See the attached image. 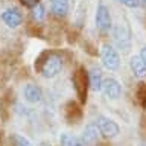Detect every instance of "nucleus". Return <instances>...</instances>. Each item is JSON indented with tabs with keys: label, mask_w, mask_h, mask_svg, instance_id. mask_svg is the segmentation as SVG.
<instances>
[{
	"label": "nucleus",
	"mask_w": 146,
	"mask_h": 146,
	"mask_svg": "<svg viewBox=\"0 0 146 146\" xmlns=\"http://www.w3.org/2000/svg\"><path fill=\"white\" fill-rule=\"evenodd\" d=\"M64 61L56 52H43L35 61V70L44 78H55L62 70Z\"/></svg>",
	"instance_id": "obj_1"
},
{
	"label": "nucleus",
	"mask_w": 146,
	"mask_h": 146,
	"mask_svg": "<svg viewBox=\"0 0 146 146\" xmlns=\"http://www.w3.org/2000/svg\"><path fill=\"white\" fill-rule=\"evenodd\" d=\"M72 82H73V88L76 91V96L79 98L81 104H84L87 100V91L90 88V81H88V73H87L85 67L79 66L75 70L72 76Z\"/></svg>",
	"instance_id": "obj_2"
},
{
	"label": "nucleus",
	"mask_w": 146,
	"mask_h": 146,
	"mask_svg": "<svg viewBox=\"0 0 146 146\" xmlns=\"http://www.w3.org/2000/svg\"><path fill=\"white\" fill-rule=\"evenodd\" d=\"M113 40L114 44L119 50H122L123 53H128L131 49V32L129 27L123 23H119L117 26H114L113 29Z\"/></svg>",
	"instance_id": "obj_3"
},
{
	"label": "nucleus",
	"mask_w": 146,
	"mask_h": 146,
	"mask_svg": "<svg viewBox=\"0 0 146 146\" xmlns=\"http://www.w3.org/2000/svg\"><path fill=\"white\" fill-rule=\"evenodd\" d=\"M100 61H102V66L110 72L117 70L120 66V56H119L117 50L110 44H105L100 49Z\"/></svg>",
	"instance_id": "obj_4"
},
{
	"label": "nucleus",
	"mask_w": 146,
	"mask_h": 146,
	"mask_svg": "<svg viewBox=\"0 0 146 146\" xmlns=\"http://www.w3.org/2000/svg\"><path fill=\"white\" fill-rule=\"evenodd\" d=\"M96 125H98L100 134L104 137H107V139H114V137H117L119 132H120L119 125L113 120V119H110L107 116H99L96 119Z\"/></svg>",
	"instance_id": "obj_5"
},
{
	"label": "nucleus",
	"mask_w": 146,
	"mask_h": 146,
	"mask_svg": "<svg viewBox=\"0 0 146 146\" xmlns=\"http://www.w3.org/2000/svg\"><path fill=\"white\" fill-rule=\"evenodd\" d=\"M96 27L100 32H107L111 29V14H110L108 6L104 2H99L96 8Z\"/></svg>",
	"instance_id": "obj_6"
},
{
	"label": "nucleus",
	"mask_w": 146,
	"mask_h": 146,
	"mask_svg": "<svg viewBox=\"0 0 146 146\" xmlns=\"http://www.w3.org/2000/svg\"><path fill=\"white\" fill-rule=\"evenodd\" d=\"M64 119H66L67 123H70V125H73V123H78L81 122L82 119V110H81V105L75 102V100H68V102L64 105Z\"/></svg>",
	"instance_id": "obj_7"
},
{
	"label": "nucleus",
	"mask_w": 146,
	"mask_h": 146,
	"mask_svg": "<svg viewBox=\"0 0 146 146\" xmlns=\"http://www.w3.org/2000/svg\"><path fill=\"white\" fill-rule=\"evenodd\" d=\"M102 93L107 96L108 99H113L116 100L120 98V93H122V85L120 82L114 78H107L104 79V84H102Z\"/></svg>",
	"instance_id": "obj_8"
},
{
	"label": "nucleus",
	"mask_w": 146,
	"mask_h": 146,
	"mask_svg": "<svg viewBox=\"0 0 146 146\" xmlns=\"http://www.w3.org/2000/svg\"><path fill=\"white\" fill-rule=\"evenodd\" d=\"M2 20L3 23L6 25L8 27H18L21 25V21H23V15L20 14V11L15 8H8V9H5V11L2 12Z\"/></svg>",
	"instance_id": "obj_9"
},
{
	"label": "nucleus",
	"mask_w": 146,
	"mask_h": 146,
	"mask_svg": "<svg viewBox=\"0 0 146 146\" xmlns=\"http://www.w3.org/2000/svg\"><path fill=\"white\" fill-rule=\"evenodd\" d=\"M99 135H100V131H99L98 125H96V122H91V123H88V125L85 126L84 132H82V137H81L82 145H84V146L94 145L96 141L99 140Z\"/></svg>",
	"instance_id": "obj_10"
},
{
	"label": "nucleus",
	"mask_w": 146,
	"mask_h": 146,
	"mask_svg": "<svg viewBox=\"0 0 146 146\" xmlns=\"http://www.w3.org/2000/svg\"><path fill=\"white\" fill-rule=\"evenodd\" d=\"M23 96L29 104H40L43 99V91L38 85L34 84H26L23 87Z\"/></svg>",
	"instance_id": "obj_11"
},
{
	"label": "nucleus",
	"mask_w": 146,
	"mask_h": 146,
	"mask_svg": "<svg viewBox=\"0 0 146 146\" xmlns=\"http://www.w3.org/2000/svg\"><path fill=\"white\" fill-rule=\"evenodd\" d=\"M88 81H90V88L99 93L102 91V84H104V76H102V72L100 68L98 67H93L88 73Z\"/></svg>",
	"instance_id": "obj_12"
},
{
	"label": "nucleus",
	"mask_w": 146,
	"mask_h": 146,
	"mask_svg": "<svg viewBox=\"0 0 146 146\" xmlns=\"http://www.w3.org/2000/svg\"><path fill=\"white\" fill-rule=\"evenodd\" d=\"M129 68H131V72L134 76L146 78V62L139 56V55H137V56H132L129 59Z\"/></svg>",
	"instance_id": "obj_13"
},
{
	"label": "nucleus",
	"mask_w": 146,
	"mask_h": 146,
	"mask_svg": "<svg viewBox=\"0 0 146 146\" xmlns=\"http://www.w3.org/2000/svg\"><path fill=\"white\" fill-rule=\"evenodd\" d=\"M68 8V0H50V11L55 17H66Z\"/></svg>",
	"instance_id": "obj_14"
},
{
	"label": "nucleus",
	"mask_w": 146,
	"mask_h": 146,
	"mask_svg": "<svg viewBox=\"0 0 146 146\" xmlns=\"http://www.w3.org/2000/svg\"><path fill=\"white\" fill-rule=\"evenodd\" d=\"M59 146H84V145H82L81 139H78L72 134H67V132H62L59 135Z\"/></svg>",
	"instance_id": "obj_15"
},
{
	"label": "nucleus",
	"mask_w": 146,
	"mask_h": 146,
	"mask_svg": "<svg viewBox=\"0 0 146 146\" xmlns=\"http://www.w3.org/2000/svg\"><path fill=\"white\" fill-rule=\"evenodd\" d=\"M135 100L141 108H146V82H140L135 88Z\"/></svg>",
	"instance_id": "obj_16"
},
{
	"label": "nucleus",
	"mask_w": 146,
	"mask_h": 146,
	"mask_svg": "<svg viewBox=\"0 0 146 146\" xmlns=\"http://www.w3.org/2000/svg\"><path fill=\"white\" fill-rule=\"evenodd\" d=\"M9 141H11V146H34L26 137H23L20 134H12L9 137Z\"/></svg>",
	"instance_id": "obj_17"
},
{
	"label": "nucleus",
	"mask_w": 146,
	"mask_h": 146,
	"mask_svg": "<svg viewBox=\"0 0 146 146\" xmlns=\"http://www.w3.org/2000/svg\"><path fill=\"white\" fill-rule=\"evenodd\" d=\"M44 17H46V9L41 3H38L36 6H34V18L36 21H41L44 20Z\"/></svg>",
	"instance_id": "obj_18"
},
{
	"label": "nucleus",
	"mask_w": 146,
	"mask_h": 146,
	"mask_svg": "<svg viewBox=\"0 0 146 146\" xmlns=\"http://www.w3.org/2000/svg\"><path fill=\"white\" fill-rule=\"evenodd\" d=\"M119 2H120L122 5H125V6L126 8H132V9H134V8H139L140 6V0H119Z\"/></svg>",
	"instance_id": "obj_19"
},
{
	"label": "nucleus",
	"mask_w": 146,
	"mask_h": 146,
	"mask_svg": "<svg viewBox=\"0 0 146 146\" xmlns=\"http://www.w3.org/2000/svg\"><path fill=\"white\" fill-rule=\"evenodd\" d=\"M21 3L25 5V6H27V8H34V6H36L40 2L38 0H21Z\"/></svg>",
	"instance_id": "obj_20"
},
{
	"label": "nucleus",
	"mask_w": 146,
	"mask_h": 146,
	"mask_svg": "<svg viewBox=\"0 0 146 146\" xmlns=\"http://www.w3.org/2000/svg\"><path fill=\"white\" fill-rule=\"evenodd\" d=\"M139 56H140L141 59H143L145 62H146V46H145V47H143V49L140 50V55H139Z\"/></svg>",
	"instance_id": "obj_21"
},
{
	"label": "nucleus",
	"mask_w": 146,
	"mask_h": 146,
	"mask_svg": "<svg viewBox=\"0 0 146 146\" xmlns=\"http://www.w3.org/2000/svg\"><path fill=\"white\" fill-rule=\"evenodd\" d=\"M140 3H141V5H143V6L146 8V0H140Z\"/></svg>",
	"instance_id": "obj_22"
},
{
	"label": "nucleus",
	"mask_w": 146,
	"mask_h": 146,
	"mask_svg": "<svg viewBox=\"0 0 146 146\" xmlns=\"http://www.w3.org/2000/svg\"><path fill=\"white\" fill-rule=\"evenodd\" d=\"M41 146H50V145H46V143H43V145H41Z\"/></svg>",
	"instance_id": "obj_23"
}]
</instances>
